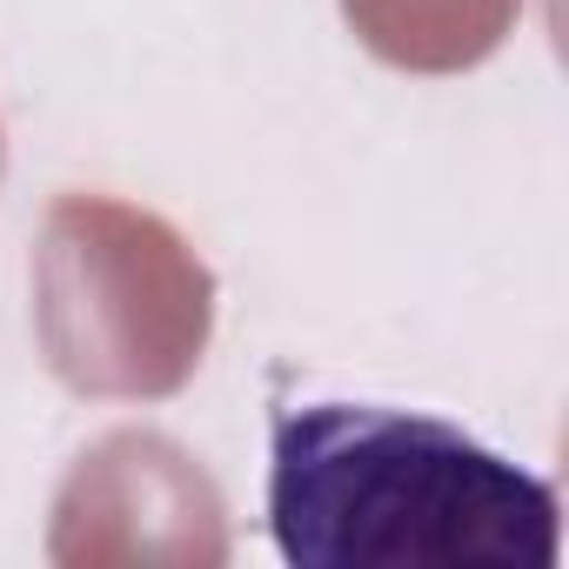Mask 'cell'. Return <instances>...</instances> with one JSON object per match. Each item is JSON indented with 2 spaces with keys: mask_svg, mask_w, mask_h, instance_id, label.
<instances>
[{
  "mask_svg": "<svg viewBox=\"0 0 569 569\" xmlns=\"http://www.w3.org/2000/svg\"><path fill=\"white\" fill-rule=\"evenodd\" d=\"M268 529L302 569H556V489L456 422L289 402L268 422Z\"/></svg>",
  "mask_w": 569,
  "mask_h": 569,
  "instance_id": "cell-1",
  "label": "cell"
}]
</instances>
